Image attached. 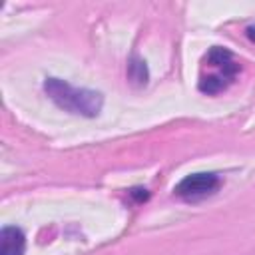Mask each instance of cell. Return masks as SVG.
<instances>
[{"label":"cell","mask_w":255,"mask_h":255,"mask_svg":"<svg viewBox=\"0 0 255 255\" xmlns=\"http://www.w3.org/2000/svg\"><path fill=\"white\" fill-rule=\"evenodd\" d=\"M129 195H131L137 203H141V201H145V199L149 197L147 189H141V187H133V189H129Z\"/></svg>","instance_id":"7"},{"label":"cell","mask_w":255,"mask_h":255,"mask_svg":"<svg viewBox=\"0 0 255 255\" xmlns=\"http://www.w3.org/2000/svg\"><path fill=\"white\" fill-rule=\"evenodd\" d=\"M26 235L16 225H6L0 231V255H24Z\"/></svg>","instance_id":"4"},{"label":"cell","mask_w":255,"mask_h":255,"mask_svg":"<svg viewBox=\"0 0 255 255\" xmlns=\"http://www.w3.org/2000/svg\"><path fill=\"white\" fill-rule=\"evenodd\" d=\"M44 92L58 108L84 118H96L104 106V96L100 92L88 88H74L60 78H46Z\"/></svg>","instance_id":"1"},{"label":"cell","mask_w":255,"mask_h":255,"mask_svg":"<svg viewBox=\"0 0 255 255\" xmlns=\"http://www.w3.org/2000/svg\"><path fill=\"white\" fill-rule=\"evenodd\" d=\"M247 36H249V38L255 42V24H251V26L247 28Z\"/></svg>","instance_id":"8"},{"label":"cell","mask_w":255,"mask_h":255,"mask_svg":"<svg viewBox=\"0 0 255 255\" xmlns=\"http://www.w3.org/2000/svg\"><path fill=\"white\" fill-rule=\"evenodd\" d=\"M231 82H233V80H229V78H225V76H221V74H211V76H203V78L199 80V90H201L203 94H219V92H223Z\"/></svg>","instance_id":"6"},{"label":"cell","mask_w":255,"mask_h":255,"mask_svg":"<svg viewBox=\"0 0 255 255\" xmlns=\"http://www.w3.org/2000/svg\"><path fill=\"white\" fill-rule=\"evenodd\" d=\"M128 78L131 80L133 86H145L147 80H149V72H147V66L141 58L137 56H131L129 62H128Z\"/></svg>","instance_id":"5"},{"label":"cell","mask_w":255,"mask_h":255,"mask_svg":"<svg viewBox=\"0 0 255 255\" xmlns=\"http://www.w3.org/2000/svg\"><path fill=\"white\" fill-rule=\"evenodd\" d=\"M219 185H221V179L217 173L201 171V173H191L183 177L173 187V193L183 201H199L203 197L213 195L219 189Z\"/></svg>","instance_id":"2"},{"label":"cell","mask_w":255,"mask_h":255,"mask_svg":"<svg viewBox=\"0 0 255 255\" xmlns=\"http://www.w3.org/2000/svg\"><path fill=\"white\" fill-rule=\"evenodd\" d=\"M205 62H207L209 66L217 68V70H219L217 74H221V76H225V78H229V80H233L235 74L239 72V64L235 62L233 54H231L227 48H221V46H213V48L207 52Z\"/></svg>","instance_id":"3"}]
</instances>
